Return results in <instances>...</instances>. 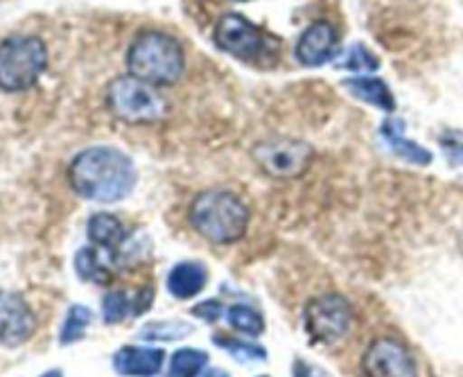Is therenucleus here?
<instances>
[{
    "instance_id": "obj_13",
    "label": "nucleus",
    "mask_w": 463,
    "mask_h": 377,
    "mask_svg": "<svg viewBox=\"0 0 463 377\" xmlns=\"http://www.w3.org/2000/svg\"><path fill=\"white\" fill-rule=\"evenodd\" d=\"M113 364L120 375H136V377H147L161 371L163 366V351L158 348H136L127 346L116 353Z\"/></svg>"
},
{
    "instance_id": "obj_7",
    "label": "nucleus",
    "mask_w": 463,
    "mask_h": 377,
    "mask_svg": "<svg viewBox=\"0 0 463 377\" xmlns=\"http://www.w3.org/2000/svg\"><path fill=\"white\" fill-rule=\"evenodd\" d=\"M213 39H215L217 48L224 50L231 57L242 59V61H256V59L265 57L271 43V36H267L242 14H224L217 21Z\"/></svg>"
},
{
    "instance_id": "obj_14",
    "label": "nucleus",
    "mask_w": 463,
    "mask_h": 377,
    "mask_svg": "<svg viewBox=\"0 0 463 377\" xmlns=\"http://www.w3.org/2000/svg\"><path fill=\"white\" fill-rule=\"evenodd\" d=\"M344 89L353 98L362 99V102L371 104V107H378L387 113L396 111V98H393L392 89L383 80H378V77H351V80H344Z\"/></svg>"
},
{
    "instance_id": "obj_25",
    "label": "nucleus",
    "mask_w": 463,
    "mask_h": 377,
    "mask_svg": "<svg viewBox=\"0 0 463 377\" xmlns=\"http://www.w3.org/2000/svg\"><path fill=\"white\" fill-rule=\"evenodd\" d=\"M441 145L452 163L463 165V131H446L441 136Z\"/></svg>"
},
{
    "instance_id": "obj_18",
    "label": "nucleus",
    "mask_w": 463,
    "mask_h": 377,
    "mask_svg": "<svg viewBox=\"0 0 463 377\" xmlns=\"http://www.w3.org/2000/svg\"><path fill=\"white\" fill-rule=\"evenodd\" d=\"M208 364V355L203 351H193V348H184L172 357L170 377H197Z\"/></svg>"
},
{
    "instance_id": "obj_9",
    "label": "nucleus",
    "mask_w": 463,
    "mask_h": 377,
    "mask_svg": "<svg viewBox=\"0 0 463 377\" xmlns=\"http://www.w3.org/2000/svg\"><path fill=\"white\" fill-rule=\"evenodd\" d=\"M362 369L366 377H419L411 353L396 339H375L364 353Z\"/></svg>"
},
{
    "instance_id": "obj_1",
    "label": "nucleus",
    "mask_w": 463,
    "mask_h": 377,
    "mask_svg": "<svg viewBox=\"0 0 463 377\" xmlns=\"http://www.w3.org/2000/svg\"><path fill=\"white\" fill-rule=\"evenodd\" d=\"M136 165L118 147H89L72 158L68 167L71 188L80 197L98 203H116L134 190Z\"/></svg>"
},
{
    "instance_id": "obj_11",
    "label": "nucleus",
    "mask_w": 463,
    "mask_h": 377,
    "mask_svg": "<svg viewBox=\"0 0 463 377\" xmlns=\"http://www.w3.org/2000/svg\"><path fill=\"white\" fill-rule=\"evenodd\" d=\"M339 34L328 21H315L297 43V59L303 66H324L337 54Z\"/></svg>"
},
{
    "instance_id": "obj_22",
    "label": "nucleus",
    "mask_w": 463,
    "mask_h": 377,
    "mask_svg": "<svg viewBox=\"0 0 463 377\" xmlns=\"http://www.w3.org/2000/svg\"><path fill=\"white\" fill-rule=\"evenodd\" d=\"M90 319H93V316H90V312L86 310V307L72 306L71 312H68L66 325H63V330H61V342L72 344V342H77V339L84 337Z\"/></svg>"
},
{
    "instance_id": "obj_24",
    "label": "nucleus",
    "mask_w": 463,
    "mask_h": 377,
    "mask_svg": "<svg viewBox=\"0 0 463 377\" xmlns=\"http://www.w3.org/2000/svg\"><path fill=\"white\" fill-rule=\"evenodd\" d=\"M220 344H224L222 348H226V351L231 353V355L235 357V360L240 362H256V360H265V351L258 346H251V344H242V342H229V339H217Z\"/></svg>"
},
{
    "instance_id": "obj_10",
    "label": "nucleus",
    "mask_w": 463,
    "mask_h": 377,
    "mask_svg": "<svg viewBox=\"0 0 463 377\" xmlns=\"http://www.w3.org/2000/svg\"><path fill=\"white\" fill-rule=\"evenodd\" d=\"M36 321L30 306L18 294L0 292V344L16 348L34 335Z\"/></svg>"
},
{
    "instance_id": "obj_19",
    "label": "nucleus",
    "mask_w": 463,
    "mask_h": 377,
    "mask_svg": "<svg viewBox=\"0 0 463 377\" xmlns=\"http://www.w3.org/2000/svg\"><path fill=\"white\" fill-rule=\"evenodd\" d=\"M229 324L233 325L240 333L249 335V337H256V335H262L265 330V321H262L260 312L253 310V307L247 306H233L229 310Z\"/></svg>"
},
{
    "instance_id": "obj_6",
    "label": "nucleus",
    "mask_w": 463,
    "mask_h": 377,
    "mask_svg": "<svg viewBox=\"0 0 463 377\" xmlns=\"http://www.w3.org/2000/svg\"><path fill=\"white\" fill-rule=\"evenodd\" d=\"M251 158L271 179H297L310 167L312 147L298 138H269L253 145Z\"/></svg>"
},
{
    "instance_id": "obj_28",
    "label": "nucleus",
    "mask_w": 463,
    "mask_h": 377,
    "mask_svg": "<svg viewBox=\"0 0 463 377\" xmlns=\"http://www.w3.org/2000/svg\"><path fill=\"white\" fill-rule=\"evenodd\" d=\"M43 377H61V375H59L57 371H52V373H48V375H43Z\"/></svg>"
},
{
    "instance_id": "obj_17",
    "label": "nucleus",
    "mask_w": 463,
    "mask_h": 377,
    "mask_svg": "<svg viewBox=\"0 0 463 377\" xmlns=\"http://www.w3.org/2000/svg\"><path fill=\"white\" fill-rule=\"evenodd\" d=\"M337 66L344 68V71L357 72V75H369V72L378 71L380 59L366 45L355 43L344 52V59H339Z\"/></svg>"
},
{
    "instance_id": "obj_12",
    "label": "nucleus",
    "mask_w": 463,
    "mask_h": 377,
    "mask_svg": "<svg viewBox=\"0 0 463 377\" xmlns=\"http://www.w3.org/2000/svg\"><path fill=\"white\" fill-rule=\"evenodd\" d=\"M383 138L387 140L392 152L396 154V156L405 158L407 163H414V165H420V167L432 163V152H428L423 145L407 138L405 120H401V118H389V120L383 122Z\"/></svg>"
},
{
    "instance_id": "obj_27",
    "label": "nucleus",
    "mask_w": 463,
    "mask_h": 377,
    "mask_svg": "<svg viewBox=\"0 0 463 377\" xmlns=\"http://www.w3.org/2000/svg\"><path fill=\"white\" fill-rule=\"evenodd\" d=\"M206 377H229L224 373V371H220V369H215V371H211V373H208Z\"/></svg>"
},
{
    "instance_id": "obj_16",
    "label": "nucleus",
    "mask_w": 463,
    "mask_h": 377,
    "mask_svg": "<svg viewBox=\"0 0 463 377\" xmlns=\"http://www.w3.org/2000/svg\"><path fill=\"white\" fill-rule=\"evenodd\" d=\"M89 238L98 247L116 249L125 240V226L120 224L118 217L107 215V212H98V215H93L89 220Z\"/></svg>"
},
{
    "instance_id": "obj_3",
    "label": "nucleus",
    "mask_w": 463,
    "mask_h": 377,
    "mask_svg": "<svg viewBox=\"0 0 463 377\" xmlns=\"http://www.w3.org/2000/svg\"><path fill=\"white\" fill-rule=\"evenodd\" d=\"M127 71L152 86H172L185 71L184 48L165 32H143L127 50Z\"/></svg>"
},
{
    "instance_id": "obj_2",
    "label": "nucleus",
    "mask_w": 463,
    "mask_h": 377,
    "mask_svg": "<svg viewBox=\"0 0 463 377\" xmlns=\"http://www.w3.org/2000/svg\"><path fill=\"white\" fill-rule=\"evenodd\" d=\"M193 229L213 244H233L249 229V208L229 190H203L188 211Z\"/></svg>"
},
{
    "instance_id": "obj_26",
    "label": "nucleus",
    "mask_w": 463,
    "mask_h": 377,
    "mask_svg": "<svg viewBox=\"0 0 463 377\" xmlns=\"http://www.w3.org/2000/svg\"><path fill=\"white\" fill-rule=\"evenodd\" d=\"M194 316H202V319L206 321H217L222 315V306L217 301H208V303H202V306L194 307Z\"/></svg>"
},
{
    "instance_id": "obj_8",
    "label": "nucleus",
    "mask_w": 463,
    "mask_h": 377,
    "mask_svg": "<svg viewBox=\"0 0 463 377\" xmlns=\"http://www.w3.org/2000/svg\"><path fill=\"white\" fill-rule=\"evenodd\" d=\"M351 306L339 294H326V297L315 298L306 310L307 333L319 344L339 342L351 328Z\"/></svg>"
},
{
    "instance_id": "obj_15",
    "label": "nucleus",
    "mask_w": 463,
    "mask_h": 377,
    "mask_svg": "<svg viewBox=\"0 0 463 377\" xmlns=\"http://www.w3.org/2000/svg\"><path fill=\"white\" fill-rule=\"evenodd\" d=\"M208 276L206 269L197 262H181L175 269L170 271V278H167V289L172 292V297L176 298H193L194 294H199L206 285Z\"/></svg>"
},
{
    "instance_id": "obj_21",
    "label": "nucleus",
    "mask_w": 463,
    "mask_h": 377,
    "mask_svg": "<svg viewBox=\"0 0 463 377\" xmlns=\"http://www.w3.org/2000/svg\"><path fill=\"white\" fill-rule=\"evenodd\" d=\"M75 267H77V271H80V276L84 280L104 283V280L109 278L107 267L102 265V260H99V253L95 251V249H81V251L77 253Z\"/></svg>"
},
{
    "instance_id": "obj_20",
    "label": "nucleus",
    "mask_w": 463,
    "mask_h": 377,
    "mask_svg": "<svg viewBox=\"0 0 463 377\" xmlns=\"http://www.w3.org/2000/svg\"><path fill=\"white\" fill-rule=\"evenodd\" d=\"M193 333L188 324H172V321H163V324H149L140 330V337L147 342H176Z\"/></svg>"
},
{
    "instance_id": "obj_23",
    "label": "nucleus",
    "mask_w": 463,
    "mask_h": 377,
    "mask_svg": "<svg viewBox=\"0 0 463 377\" xmlns=\"http://www.w3.org/2000/svg\"><path fill=\"white\" fill-rule=\"evenodd\" d=\"M104 321L107 324H118V321L125 319L131 310V301L127 298L125 292H111L109 297H104Z\"/></svg>"
},
{
    "instance_id": "obj_4",
    "label": "nucleus",
    "mask_w": 463,
    "mask_h": 377,
    "mask_svg": "<svg viewBox=\"0 0 463 377\" xmlns=\"http://www.w3.org/2000/svg\"><path fill=\"white\" fill-rule=\"evenodd\" d=\"M48 68V48L39 36H9L0 43V89L21 93L32 89Z\"/></svg>"
},
{
    "instance_id": "obj_5",
    "label": "nucleus",
    "mask_w": 463,
    "mask_h": 377,
    "mask_svg": "<svg viewBox=\"0 0 463 377\" xmlns=\"http://www.w3.org/2000/svg\"><path fill=\"white\" fill-rule=\"evenodd\" d=\"M107 107L127 125H152L165 118L167 102L152 84L134 75L116 77L107 86Z\"/></svg>"
}]
</instances>
